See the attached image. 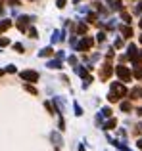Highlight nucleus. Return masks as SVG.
<instances>
[{"instance_id": "obj_27", "label": "nucleus", "mask_w": 142, "mask_h": 151, "mask_svg": "<svg viewBox=\"0 0 142 151\" xmlns=\"http://www.w3.org/2000/svg\"><path fill=\"white\" fill-rule=\"evenodd\" d=\"M69 63L75 67V65H77V58H73V55H71V58H69Z\"/></svg>"}, {"instance_id": "obj_5", "label": "nucleus", "mask_w": 142, "mask_h": 151, "mask_svg": "<svg viewBox=\"0 0 142 151\" xmlns=\"http://www.w3.org/2000/svg\"><path fill=\"white\" fill-rule=\"evenodd\" d=\"M92 44H94V40H92L90 37H86V38H83V40L79 42V44H75V46H77L79 50H83V52H85V50H88V48H90Z\"/></svg>"}, {"instance_id": "obj_31", "label": "nucleus", "mask_w": 142, "mask_h": 151, "mask_svg": "<svg viewBox=\"0 0 142 151\" xmlns=\"http://www.w3.org/2000/svg\"><path fill=\"white\" fill-rule=\"evenodd\" d=\"M44 107H46V109L50 111V113H54V109H52V105H50V103H44Z\"/></svg>"}, {"instance_id": "obj_10", "label": "nucleus", "mask_w": 142, "mask_h": 151, "mask_svg": "<svg viewBox=\"0 0 142 151\" xmlns=\"http://www.w3.org/2000/svg\"><path fill=\"white\" fill-rule=\"evenodd\" d=\"M75 31H77L79 35H85L86 31H88V27H86L85 23H77V27H75Z\"/></svg>"}, {"instance_id": "obj_32", "label": "nucleus", "mask_w": 142, "mask_h": 151, "mask_svg": "<svg viewBox=\"0 0 142 151\" xmlns=\"http://www.w3.org/2000/svg\"><path fill=\"white\" fill-rule=\"evenodd\" d=\"M0 14H4V8H2V4H0Z\"/></svg>"}, {"instance_id": "obj_38", "label": "nucleus", "mask_w": 142, "mask_h": 151, "mask_svg": "<svg viewBox=\"0 0 142 151\" xmlns=\"http://www.w3.org/2000/svg\"><path fill=\"white\" fill-rule=\"evenodd\" d=\"M140 55H142V54H140Z\"/></svg>"}, {"instance_id": "obj_26", "label": "nucleus", "mask_w": 142, "mask_h": 151, "mask_svg": "<svg viewBox=\"0 0 142 151\" xmlns=\"http://www.w3.org/2000/svg\"><path fill=\"white\" fill-rule=\"evenodd\" d=\"M29 35H31L33 38H37V29H33V27H31V29H29Z\"/></svg>"}, {"instance_id": "obj_25", "label": "nucleus", "mask_w": 142, "mask_h": 151, "mask_svg": "<svg viewBox=\"0 0 142 151\" xmlns=\"http://www.w3.org/2000/svg\"><path fill=\"white\" fill-rule=\"evenodd\" d=\"M65 2H67V0H58L56 6H58V8H64V6H65Z\"/></svg>"}, {"instance_id": "obj_19", "label": "nucleus", "mask_w": 142, "mask_h": 151, "mask_svg": "<svg viewBox=\"0 0 142 151\" xmlns=\"http://www.w3.org/2000/svg\"><path fill=\"white\" fill-rule=\"evenodd\" d=\"M102 115H104V117H109V115H112V109H108V107H104V109H102Z\"/></svg>"}, {"instance_id": "obj_12", "label": "nucleus", "mask_w": 142, "mask_h": 151, "mask_svg": "<svg viewBox=\"0 0 142 151\" xmlns=\"http://www.w3.org/2000/svg\"><path fill=\"white\" fill-rule=\"evenodd\" d=\"M140 96H142V88H133L131 90V98L133 100H138Z\"/></svg>"}, {"instance_id": "obj_18", "label": "nucleus", "mask_w": 142, "mask_h": 151, "mask_svg": "<svg viewBox=\"0 0 142 151\" xmlns=\"http://www.w3.org/2000/svg\"><path fill=\"white\" fill-rule=\"evenodd\" d=\"M121 109H123V111H131V103H129V101H123V103H121Z\"/></svg>"}, {"instance_id": "obj_21", "label": "nucleus", "mask_w": 142, "mask_h": 151, "mask_svg": "<svg viewBox=\"0 0 142 151\" xmlns=\"http://www.w3.org/2000/svg\"><path fill=\"white\" fill-rule=\"evenodd\" d=\"M135 12H136V14H142V2H138L135 6Z\"/></svg>"}, {"instance_id": "obj_15", "label": "nucleus", "mask_w": 142, "mask_h": 151, "mask_svg": "<svg viewBox=\"0 0 142 151\" xmlns=\"http://www.w3.org/2000/svg\"><path fill=\"white\" fill-rule=\"evenodd\" d=\"M115 124H117V121H115V119H109V121H108V122L104 124V128H106V130H112V128H113Z\"/></svg>"}, {"instance_id": "obj_35", "label": "nucleus", "mask_w": 142, "mask_h": 151, "mask_svg": "<svg viewBox=\"0 0 142 151\" xmlns=\"http://www.w3.org/2000/svg\"><path fill=\"white\" fill-rule=\"evenodd\" d=\"M138 25H140V27H142V19H140V23H138Z\"/></svg>"}, {"instance_id": "obj_23", "label": "nucleus", "mask_w": 142, "mask_h": 151, "mask_svg": "<svg viewBox=\"0 0 142 151\" xmlns=\"http://www.w3.org/2000/svg\"><path fill=\"white\" fill-rule=\"evenodd\" d=\"M25 90H27V92H31V94H37V90H35V88H33V86H29V84H27V86H25Z\"/></svg>"}, {"instance_id": "obj_30", "label": "nucleus", "mask_w": 142, "mask_h": 151, "mask_svg": "<svg viewBox=\"0 0 142 151\" xmlns=\"http://www.w3.org/2000/svg\"><path fill=\"white\" fill-rule=\"evenodd\" d=\"M14 48L17 50V52H23V46H21V44H14Z\"/></svg>"}, {"instance_id": "obj_4", "label": "nucleus", "mask_w": 142, "mask_h": 151, "mask_svg": "<svg viewBox=\"0 0 142 151\" xmlns=\"http://www.w3.org/2000/svg\"><path fill=\"white\" fill-rule=\"evenodd\" d=\"M21 78H23V81L37 82L38 81V73H37V71H21Z\"/></svg>"}, {"instance_id": "obj_2", "label": "nucleus", "mask_w": 142, "mask_h": 151, "mask_svg": "<svg viewBox=\"0 0 142 151\" xmlns=\"http://www.w3.org/2000/svg\"><path fill=\"white\" fill-rule=\"evenodd\" d=\"M115 73L119 75V78H121V81H123V82H129V81H131V71H129L127 67L119 65V67H117V69H115Z\"/></svg>"}, {"instance_id": "obj_7", "label": "nucleus", "mask_w": 142, "mask_h": 151, "mask_svg": "<svg viewBox=\"0 0 142 151\" xmlns=\"http://www.w3.org/2000/svg\"><path fill=\"white\" fill-rule=\"evenodd\" d=\"M112 73H113L112 65H109V63H106V65H104V69H102V73H100V78H102V81H106V78H109V77H112Z\"/></svg>"}, {"instance_id": "obj_37", "label": "nucleus", "mask_w": 142, "mask_h": 151, "mask_svg": "<svg viewBox=\"0 0 142 151\" xmlns=\"http://www.w3.org/2000/svg\"><path fill=\"white\" fill-rule=\"evenodd\" d=\"M77 2H79V0H75V4H77Z\"/></svg>"}, {"instance_id": "obj_20", "label": "nucleus", "mask_w": 142, "mask_h": 151, "mask_svg": "<svg viewBox=\"0 0 142 151\" xmlns=\"http://www.w3.org/2000/svg\"><path fill=\"white\" fill-rule=\"evenodd\" d=\"M121 17H123L125 23H131V15H129V14H121Z\"/></svg>"}, {"instance_id": "obj_34", "label": "nucleus", "mask_w": 142, "mask_h": 151, "mask_svg": "<svg viewBox=\"0 0 142 151\" xmlns=\"http://www.w3.org/2000/svg\"><path fill=\"white\" fill-rule=\"evenodd\" d=\"M140 44H142V35H140Z\"/></svg>"}, {"instance_id": "obj_13", "label": "nucleus", "mask_w": 142, "mask_h": 151, "mask_svg": "<svg viewBox=\"0 0 142 151\" xmlns=\"http://www.w3.org/2000/svg\"><path fill=\"white\" fill-rule=\"evenodd\" d=\"M48 67H50V69H60V67H62V59H54V61H50Z\"/></svg>"}, {"instance_id": "obj_36", "label": "nucleus", "mask_w": 142, "mask_h": 151, "mask_svg": "<svg viewBox=\"0 0 142 151\" xmlns=\"http://www.w3.org/2000/svg\"><path fill=\"white\" fill-rule=\"evenodd\" d=\"M2 73H4V71H2V69H0V75H2Z\"/></svg>"}, {"instance_id": "obj_16", "label": "nucleus", "mask_w": 142, "mask_h": 151, "mask_svg": "<svg viewBox=\"0 0 142 151\" xmlns=\"http://www.w3.org/2000/svg\"><path fill=\"white\" fill-rule=\"evenodd\" d=\"M135 77L142 78V65H135Z\"/></svg>"}, {"instance_id": "obj_1", "label": "nucleus", "mask_w": 142, "mask_h": 151, "mask_svg": "<svg viewBox=\"0 0 142 151\" xmlns=\"http://www.w3.org/2000/svg\"><path fill=\"white\" fill-rule=\"evenodd\" d=\"M123 96H127V88H125V84H121V82H112L108 100L109 101H119V98H123Z\"/></svg>"}, {"instance_id": "obj_11", "label": "nucleus", "mask_w": 142, "mask_h": 151, "mask_svg": "<svg viewBox=\"0 0 142 151\" xmlns=\"http://www.w3.org/2000/svg\"><path fill=\"white\" fill-rule=\"evenodd\" d=\"M12 27V21H8V19H4V21H0V33H4V31H8Z\"/></svg>"}, {"instance_id": "obj_14", "label": "nucleus", "mask_w": 142, "mask_h": 151, "mask_svg": "<svg viewBox=\"0 0 142 151\" xmlns=\"http://www.w3.org/2000/svg\"><path fill=\"white\" fill-rule=\"evenodd\" d=\"M121 33H123V37H133V29H131V27H127V25L121 27Z\"/></svg>"}, {"instance_id": "obj_6", "label": "nucleus", "mask_w": 142, "mask_h": 151, "mask_svg": "<svg viewBox=\"0 0 142 151\" xmlns=\"http://www.w3.org/2000/svg\"><path fill=\"white\" fill-rule=\"evenodd\" d=\"M31 21V17L29 15H21V17L17 19V29L19 31H27V23Z\"/></svg>"}, {"instance_id": "obj_24", "label": "nucleus", "mask_w": 142, "mask_h": 151, "mask_svg": "<svg viewBox=\"0 0 142 151\" xmlns=\"http://www.w3.org/2000/svg\"><path fill=\"white\" fill-rule=\"evenodd\" d=\"M10 44V40H8V38H0V46H8Z\"/></svg>"}, {"instance_id": "obj_3", "label": "nucleus", "mask_w": 142, "mask_h": 151, "mask_svg": "<svg viewBox=\"0 0 142 151\" xmlns=\"http://www.w3.org/2000/svg\"><path fill=\"white\" fill-rule=\"evenodd\" d=\"M73 69H75V73H77L81 78H85V86H88V82L92 81V78H90V75L86 73V69H85V67H81V65H75Z\"/></svg>"}, {"instance_id": "obj_33", "label": "nucleus", "mask_w": 142, "mask_h": 151, "mask_svg": "<svg viewBox=\"0 0 142 151\" xmlns=\"http://www.w3.org/2000/svg\"><path fill=\"white\" fill-rule=\"evenodd\" d=\"M79 151H85V147H83V145H79Z\"/></svg>"}, {"instance_id": "obj_17", "label": "nucleus", "mask_w": 142, "mask_h": 151, "mask_svg": "<svg viewBox=\"0 0 142 151\" xmlns=\"http://www.w3.org/2000/svg\"><path fill=\"white\" fill-rule=\"evenodd\" d=\"M50 138H52V142H54V144H56V145H60V144H64V142H62V140H60V136H58V134H52V136H50Z\"/></svg>"}, {"instance_id": "obj_22", "label": "nucleus", "mask_w": 142, "mask_h": 151, "mask_svg": "<svg viewBox=\"0 0 142 151\" xmlns=\"http://www.w3.org/2000/svg\"><path fill=\"white\" fill-rule=\"evenodd\" d=\"M75 113H77V117H81V115H83V109L77 105V103H75Z\"/></svg>"}, {"instance_id": "obj_9", "label": "nucleus", "mask_w": 142, "mask_h": 151, "mask_svg": "<svg viewBox=\"0 0 142 151\" xmlns=\"http://www.w3.org/2000/svg\"><path fill=\"white\" fill-rule=\"evenodd\" d=\"M60 40H64V31H54L52 42H60Z\"/></svg>"}, {"instance_id": "obj_28", "label": "nucleus", "mask_w": 142, "mask_h": 151, "mask_svg": "<svg viewBox=\"0 0 142 151\" xmlns=\"http://www.w3.org/2000/svg\"><path fill=\"white\" fill-rule=\"evenodd\" d=\"M121 46H123V40H119V38H117V40H115V48H121Z\"/></svg>"}, {"instance_id": "obj_8", "label": "nucleus", "mask_w": 142, "mask_h": 151, "mask_svg": "<svg viewBox=\"0 0 142 151\" xmlns=\"http://www.w3.org/2000/svg\"><path fill=\"white\" fill-rule=\"evenodd\" d=\"M54 54V50L50 48V46H46V48H42L41 52H38V55H41V58H48V55H52Z\"/></svg>"}, {"instance_id": "obj_29", "label": "nucleus", "mask_w": 142, "mask_h": 151, "mask_svg": "<svg viewBox=\"0 0 142 151\" xmlns=\"http://www.w3.org/2000/svg\"><path fill=\"white\" fill-rule=\"evenodd\" d=\"M6 71H8V73H15V67H14V65H8Z\"/></svg>"}]
</instances>
